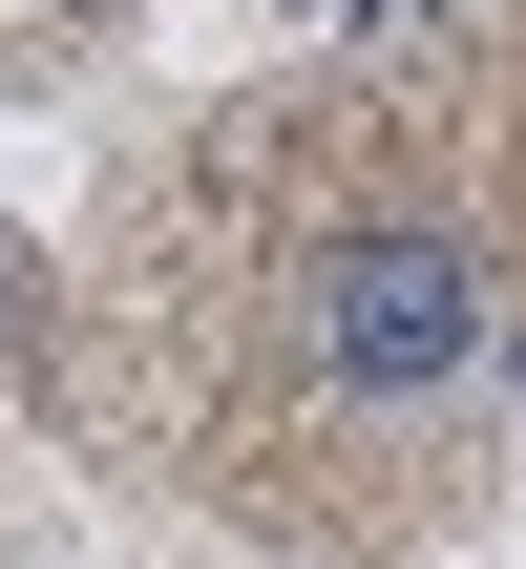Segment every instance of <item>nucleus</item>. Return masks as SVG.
<instances>
[{"instance_id":"1","label":"nucleus","mask_w":526,"mask_h":569,"mask_svg":"<svg viewBox=\"0 0 526 569\" xmlns=\"http://www.w3.org/2000/svg\"><path fill=\"white\" fill-rule=\"evenodd\" d=\"M295 338H316L337 401H443V380L485 359V253H464L443 211H358V232L316 253V296H295Z\"/></svg>"}]
</instances>
